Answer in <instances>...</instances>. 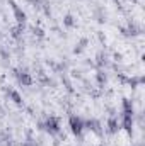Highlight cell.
<instances>
[{"label":"cell","mask_w":145,"mask_h":146,"mask_svg":"<svg viewBox=\"0 0 145 146\" xmlns=\"http://www.w3.org/2000/svg\"><path fill=\"white\" fill-rule=\"evenodd\" d=\"M68 126H70V131L73 133V136H82L84 133V121L79 117V115H70L68 117Z\"/></svg>","instance_id":"cell-1"},{"label":"cell","mask_w":145,"mask_h":146,"mask_svg":"<svg viewBox=\"0 0 145 146\" xmlns=\"http://www.w3.org/2000/svg\"><path fill=\"white\" fill-rule=\"evenodd\" d=\"M43 124H44V129H46L50 134H58V133H60V119H58V117L50 115Z\"/></svg>","instance_id":"cell-2"},{"label":"cell","mask_w":145,"mask_h":146,"mask_svg":"<svg viewBox=\"0 0 145 146\" xmlns=\"http://www.w3.org/2000/svg\"><path fill=\"white\" fill-rule=\"evenodd\" d=\"M10 7H12V12H14V17H15V21H17V24H24L26 22V12L14 2V0H10Z\"/></svg>","instance_id":"cell-3"},{"label":"cell","mask_w":145,"mask_h":146,"mask_svg":"<svg viewBox=\"0 0 145 146\" xmlns=\"http://www.w3.org/2000/svg\"><path fill=\"white\" fill-rule=\"evenodd\" d=\"M121 126H123V129L132 136V133H133V115L123 114V115H121Z\"/></svg>","instance_id":"cell-4"},{"label":"cell","mask_w":145,"mask_h":146,"mask_svg":"<svg viewBox=\"0 0 145 146\" xmlns=\"http://www.w3.org/2000/svg\"><path fill=\"white\" fill-rule=\"evenodd\" d=\"M118 129H119V122H118V119H116L114 115H111L108 119V131L111 134H116Z\"/></svg>","instance_id":"cell-5"},{"label":"cell","mask_w":145,"mask_h":146,"mask_svg":"<svg viewBox=\"0 0 145 146\" xmlns=\"http://www.w3.org/2000/svg\"><path fill=\"white\" fill-rule=\"evenodd\" d=\"M17 78H19V82L24 85V87H29V85H33V78H31V75L26 72H19L17 73Z\"/></svg>","instance_id":"cell-6"},{"label":"cell","mask_w":145,"mask_h":146,"mask_svg":"<svg viewBox=\"0 0 145 146\" xmlns=\"http://www.w3.org/2000/svg\"><path fill=\"white\" fill-rule=\"evenodd\" d=\"M9 97H10V100H12L14 104L22 106V97H21V94H19L17 90H9Z\"/></svg>","instance_id":"cell-7"},{"label":"cell","mask_w":145,"mask_h":146,"mask_svg":"<svg viewBox=\"0 0 145 146\" xmlns=\"http://www.w3.org/2000/svg\"><path fill=\"white\" fill-rule=\"evenodd\" d=\"M123 114L133 115V106H132V100H128V99H123Z\"/></svg>","instance_id":"cell-8"},{"label":"cell","mask_w":145,"mask_h":146,"mask_svg":"<svg viewBox=\"0 0 145 146\" xmlns=\"http://www.w3.org/2000/svg\"><path fill=\"white\" fill-rule=\"evenodd\" d=\"M63 26H65V27H73V26H75V19H73V15L67 14V15L63 17Z\"/></svg>","instance_id":"cell-9"},{"label":"cell","mask_w":145,"mask_h":146,"mask_svg":"<svg viewBox=\"0 0 145 146\" xmlns=\"http://www.w3.org/2000/svg\"><path fill=\"white\" fill-rule=\"evenodd\" d=\"M128 83L132 85V88H135V87H138V85H142V83H144V76H140V78L132 76V78H128Z\"/></svg>","instance_id":"cell-10"},{"label":"cell","mask_w":145,"mask_h":146,"mask_svg":"<svg viewBox=\"0 0 145 146\" xmlns=\"http://www.w3.org/2000/svg\"><path fill=\"white\" fill-rule=\"evenodd\" d=\"M22 31H24V26H22V24H19L17 27H14V29H12V37H21Z\"/></svg>","instance_id":"cell-11"},{"label":"cell","mask_w":145,"mask_h":146,"mask_svg":"<svg viewBox=\"0 0 145 146\" xmlns=\"http://www.w3.org/2000/svg\"><path fill=\"white\" fill-rule=\"evenodd\" d=\"M97 82H99L101 85H103V83H106V75H103V73L99 72V73H97Z\"/></svg>","instance_id":"cell-12"},{"label":"cell","mask_w":145,"mask_h":146,"mask_svg":"<svg viewBox=\"0 0 145 146\" xmlns=\"http://www.w3.org/2000/svg\"><path fill=\"white\" fill-rule=\"evenodd\" d=\"M33 31H34V34H38V36H39V37H43V31H41L39 27H38V29H36V27H34Z\"/></svg>","instance_id":"cell-13"},{"label":"cell","mask_w":145,"mask_h":146,"mask_svg":"<svg viewBox=\"0 0 145 146\" xmlns=\"http://www.w3.org/2000/svg\"><path fill=\"white\" fill-rule=\"evenodd\" d=\"M114 60H116V61H119V60H121V54H118V53H116V54H114Z\"/></svg>","instance_id":"cell-14"}]
</instances>
